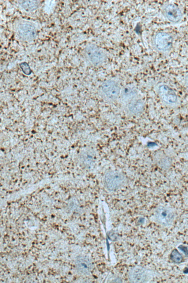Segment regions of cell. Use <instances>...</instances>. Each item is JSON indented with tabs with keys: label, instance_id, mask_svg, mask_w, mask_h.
Instances as JSON below:
<instances>
[{
	"label": "cell",
	"instance_id": "cell-13",
	"mask_svg": "<svg viewBox=\"0 0 188 283\" xmlns=\"http://www.w3.org/2000/svg\"><path fill=\"white\" fill-rule=\"evenodd\" d=\"M171 258L173 262L177 263H180L183 260L182 255L176 249L174 250L171 253Z\"/></svg>",
	"mask_w": 188,
	"mask_h": 283
},
{
	"label": "cell",
	"instance_id": "cell-3",
	"mask_svg": "<svg viewBox=\"0 0 188 283\" xmlns=\"http://www.w3.org/2000/svg\"><path fill=\"white\" fill-rule=\"evenodd\" d=\"M101 90L107 98L112 100L117 99L120 91L118 84L112 80H108L103 83L101 86Z\"/></svg>",
	"mask_w": 188,
	"mask_h": 283
},
{
	"label": "cell",
	"instance_id": "cell-12",
	"mask_svg": "<svg viewBox=\"0 0 188 283\" xmlns=\"http://www.w3.org/2000/svg\"><path fill=\"white\" fill-rule=\"evenodd\" d=\"M21 6L27 11H32L38 8V2L36 1H25L21 2Z\"/></svg>",
	"mask_w": 188,
	"mask_h": 283
},
{
	"label": "cell",
	"instance_id": "cell-7",
	"mask_svg": "<svg viewBox=\"0 0 188 283\" xmlns=\"http://www.w3.org/2000/svg\"><path fill=\"white\" fill-rule=\"evenodd\" d=\"M159 91L160 97L165 103L172 104L177 101L178 97L175 92L168 86L165 85L160 86Z\"/></svg>",
	"mask_w": 188,
	"mask_h": 283
},
{
	"label": "cell",
	"instance_id": "cell-9",
	"mask_svg": "<svg viewBox=\"0 0 188 283\" xmlns=\"http://www.w3.org/2000/svg\"><path fill=\"white\" fill-rule=\"evenodd\" d=\"M76 264L77 269L83 274H89L93 269L92 263L88 257H79L77 259Z\"/></svg>",
	"mask_w": 188,
	"mask_h": 283
},
{
	"label": "cell",
	"instance_id": "cell-15",
	"mask_svg": "<svg viewBox=\"0 0 188 283\" xmlns=\"http://www.w3.org/2000/svg\"><path fill=\"white\" fill-rule=\"evenodd\" d=\"M20 66L22 71L25 75H29L31 74V73H32L30 67L27 63H22L20 64Z\"/></svg>",
	"mask_w": 188,
	"mask_h": 283
},
{
	"label": "cell",
	"instance_id": "cell-6",
	"mask_svg": "<svg viewBox=\"0 0 188 283\" xmlns=\"http://www.w3.org/2000/svg\"><path fill=\"white\" fill-rule=\"evenodd\" d=\"M17 31L20 37L25 40H32L35 38L36 35L35 27L28 23L20 24L17 27Z\"/></svg>",
	"mask_w": 188,
	"mask_h": 283
},
{
	"label": "cell",
	"instance_id": "cell-5",
	"mask_svg": "<svg viewBox=\"0 0 188 283\" xmlns=\"http://www.w3.org/2000/svg\"><path fill=\"white\" fill-rule=\"evenodd\" d=\"M155 44L156 48L160 51H166L170 49L173 39L171 35L166 33H158L155 38Z\"/></svg>",
	"mask_w": 188,
	"mask_h": 283
},
{
	"label": "cell",
	"instance_id": "cell-14",
	"mask_svg": "<svg viewBox=\"0 0 188 283\" xmlns=\"http://www.w3.org/2000/svg\"><path fill=\"white\" fill-rule=\"evenodd\" d=\"M134 94V90L130 89V88H126L123 90V97H125L126 99H130V97H132Z\"/></svg>",
	"mask_w": 188,
	"mask_h": 283
},
{
	"label": "cell",
	"instance_id": "cell-8",
	"mask_svg": "<svg viewBox=\"0 0 188 283\" xmlns=\"http://www.w3.org/2000/svg\"><path fill=\"white\" fill-rule=\"evenodd\" d=\"M165 14L167 19L173 23L179 22L182 18L181 10L179 7L173 4L167 5L165 9Z\"/></svg>",
	"mask_w": 188,
	"mask_h": 283
},
{
	"label": "cell",
	"instance_id": "cell-1",
	"mask_svg": "<svg viewBox=\"0 0 188 283\" xmlns=\"http://www.w3.org/2000/svg\"><path fill=\"white\" fill-rule=\"evenodd\" d=\"M125 181V175L117 171L109 172L104 177L105 185L108 190L111 191L118 189L124 184Z\"/></svg>",
	"mask_w": 188,
	"mask_h": 283
},
{
	"label": "cell",
	"instance_id": "cell-16",
	"mask_svg": "<svg viewBox=\"0 0 188 283\" xmlns=\"http://www.w3.org/2000/svg\"><path fill=\"white\" fill-rule=\"evenodd\" d=\"M179 249L183 251L184 253H185V254H188V250L185 247L183 246H180L179 247Z\"/></svg>",
	"mask_w": 188,
	"mask_h": 283
},
{
	"label": "cell",
	"instance_id": "cell-4",
	"mask_svg": "<svg viewBox=\"0 0 188 283\" xmlns=\"http://www.w3.org/2000/svg\"><path fill=\"white\" fill-rule=\"evenodd\" d=\"M156 216L158 222L165 226L170 225L174 218L172 211L167 207L164 206L160 207L157 209L156 212Z\"/></svg>",
	"mask_w": 188,
	"mask_h": 283
},
{
	"label": "cell",
	"instance_id": "cell-10",
	"mask_svg": "<svg viewBox=\"0 0 188 283\" xmlns=\"http://www.w3.org/2000/svg\"><path fill=\"white\" fill-rule=\"evenodd\" d=\"M129 278L130 282L133 283L143 282L146 280V273L142 268L135 267L131 269Z\"/></svg>",
	"mask_w": 188,
	"mask_h": 283
},
{
	"label": "cell",
	"instance_id": "cell-2",
	"mask_svg": "<svg viewBox=\"0 0 188 283\" xmlns=\"http://www.w3.org/2000/svg\"><path fill=\"white\" fill-rule=\"evenodd\" d=\"M86 54L90 62L94 65H98L104 61L106 55L104 51L95 45L88 46Z\"/></svg>",
	"mask_w": 188,
	"mask_h": 283
},
{
	"label": "cell",
	"instance_id": "cell-11",
	"mask_svg": "<svg viewBox=\"0 0 188 283\" xmlns=\"http://www.w3.org/2000/svg\"><path fill=\"white\" fill-rule=\"evenodd\" d=\"M144 104L143 102L140 100L132 101L129 105V109L133 113H137L143 110Z\"/></svg>",
	"mask_w": 188,
	"mask_h": 283
}]
</instances>
